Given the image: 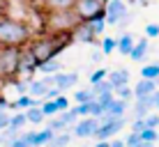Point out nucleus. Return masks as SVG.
I'll return each mask as SVG.
<instances>
[{"instance_id": "33", "label": "nucleus", "mask_w": 159, "mask_h": 147, "mask_svg": "<svg viewBox=\"0 0 159 147\" xmlns=\"http://www.w3.org/2000/svg\"><path fill=\"white\" fill-rule=\"evenodd\" d=\"M118 99H120V101L131 99V88H129V85H122V88H118Z\"/></svg>"}, {"instance_id": "10", "label": "nucleus", "mask_w": 159, "mask_h": 147, "mask_svg": "<svg viewBox=\"0 0 159 147\" xmlns=\"http://www.w3.org/2000/svg\"><path fill=\"white\" fill-rule=\"evenodd\" d=\"M106 80L111 83V88H113V90H118V88H122V85H127V83H129V71H127V69L108 71V74H106Z\"/></svg>"}, {"instance_id": "22", "label": "nucleus", "mask_w": 159, "mask_h": 147, "mask_svg": "<svg viewBox=\"0 0 159 147\" xmlns=\"http://www.w3.org/2000/svg\"><path fill=\"white\" fill-rule=\"evenodd\" d=\"M90 92H92V97H99V94H106V92H113V88H111V83H108V80H102V83H95L90 88Z\"/></svg>"}, {"instance_id": "1", "label": "nucleus", "mask_w": 159, "mask_h": 147, "mask_svg": "<svg viewBox=\"0 0 159 147\" xmlns=\"http://www.w3.org/2000/svg\"><path fill=\"white\" fill-rule=\"evenodd\" d=\"M67 44H69L67 35H53V37H44V39H39V41H32L28 53L32 55V60H35L37 64H42V62L53 60Z\"/></svg>"}, {"instance_id": "13", "label": "nucleus", "mask_w": 159, "mask_h": 147, "mask_svg": "<svg viewBox=\"0 0 159 147\" xmlns=\"http://www.w3.org/2000/svg\"><path fill=\"white\" fill-rule=\"evenodd\" d=\"M46 92H48V88L42 83V80H32V83H28V97H30V99L35 97V99H39V101H42ZM42 103H44V101H42Z\"/></svg>"}, {"instance_id": "11", "label": "nucleus", "mask_w": 159, "mask_h": 147, "mask_svg": "<svg viewBox=\"0 0 159 147\" xmlns=\"http://www.w3.org/2000/svg\"><path fill=\"white\" fill-rule=\"evenodd\" d=\"M155 90H157V85L152 83V80H143V78H141L139 83H136V88H134V92H131V94H134L136 99H141V97H148V94H152Z\"/></svg>"}, {"instance_id": "44", "label": "nucleus", "mask_w": 159, "mask_h": 147, "mask_svg": "<svg viewBox=\"0 0 159 147\" xmlns=\"http://www.w3.org/2000/svg\"><path fill=\"white\" fill-rule=\"evenodd\" d=\"M155 85H159V78H157V80H155Z\"/></svg>"}, {"instance_id": "28", "label": "nucleus", "mask_w": 159, "mask_h": 147, "mask_svg": "<svg viewBox=\"0 0 159 147\" xmlns=\"http://www.w3.org/2000/svg\"><path fill=\"white\" fill-rule=\"evenodd\" d=\"M9 127H12V129H19V131H21V127H25V115H23V113L12 115V117H9Z\"/></svg>"}, {"instance_id": "5", "label": "nucleus", "mask_w": 159, "mask_h": 147, "mask_svg": "<svg viewBox=\"0 0 159 147\" xmlns=\"http://www.w3.org/2000/svg\"><path fill=\"white\" fill-rule=\"evenodd\" d=\"M19 53L16 48H2L0 51V76H9L19 67Z\"/></svg>"}, {"instance_id": "19", "label": "nucleus", "mask_w": 159, "mask_h": 147, "mask_svg": "<svg viewBox=\"0 0 159 147\" xmlns=\"http://www.w3.org/2000/svg\"><path fill=\"white\" fill-rule=\"evenodd\" d=\"M74 2H76V0H48L51 9H56V12H72Z\"/></svg>"}, {"instance_id": "29", "label": "nucleus", "mask_w": 159, "mask_h": 147, "mask_svg": "<svg viewBox=\"0 0 159 147\" xmlns=\"http://www.w3.org/2000/svg\"><path fill=\"white\" fill-rule=\"evenodd\" d=\"M143 124H145V129H159V115H155V113H150L145 119H143Z\"/></svg>"}, {"instance_id": "25", "label": "nucleus", "mask_w": 159, "mask_h": 147, "mask_svg": "<svg viewBox=\"0 0 159 147\" xmlns=\"http://www.w3.org/2000/svg\"><path fill=\"white\" fill-rule=\"evenodd\" d=\"M113 51H116V39L113 37H104L102 39V55H108Z\"/></svg>"}, {"instance_id": "34", "label": "nucleus", "mask_w": 159, "mask_h": 147, "mask_svg": "<svg viewBox=\"0 0 159 147\" xmlns=\"http://www.w3.org/2000/svg\"><path fill=\"white\" fill-rule=\"evenodd\" d=\"M122 143H125V147H136V145L141 143V136L139 133H129L127 140H122Z\"/></svg>"}, {"instance_id": "4", "label": "nucleus", "mask_w": 159, "mask_h": 147, "mask_svg": "<svg viewBox=\"0 0 159 147\" xmlns=\"http://www.w3.org/2000/svg\"><path fill=\"white\" fill-rule=\"evenodd\" d=\"M127 19V5L122 0H108L104 5V21L111 25H120Z\"/></svg>"}, {"instance_id": "20", "label": "nucleus", "mask_w": 159, "mask_h": 147, "mask_svg": "<svg viewBox=\"0 0 159 147\" xmlns=\"http://www.w3.org/2000/svg\"><path fill=\"white\" fill-rule=\"evenodd\" d=\"M150 115V106L143 101V99H136V106H134V119H145Z\"/></svg>"}, {"instance_id": "31", "label": "nucleus", "mask_w": 159, "mask_h": 147, "mask_svg": "<svg viewBox=\"0 0 159 147\" xmlns=\"http://www.w3.org/2000/svg\"><path fill=\"white\" fill-rule=\"evenodd\" d=\"M106 69H97V71L95 74H90V83L92 85H95V83H102V80H106Z\"/></svg>"}, {"instance_id": "6", "label": "nucleus", "mask_w": 159, "mask_h": 147, "mask_svg": "<svg viewBox=\"0 0 159 147\" xmlns=\"http://www.w3.org/2000/svg\"><path fill=\"white\" fill-rule=\"evenodd\" d=\"M97 129H99V119H95V117H83V119H76V122H74L72 136H74V138H90Z\"/></svg>"}, {"instance_id": "32", "label": "nucleus", "mask_w": 159, "mask_h": 147, "mask_svg": "<svg viewBox=\"0 0 159 147\" xmlns=\"http://www.w3.org/2000/svg\"><path fill=\"white\" fill-rule=\"evenodd\" d=\"M97 103H99V106H102V110H104V108H106L108 106V103H111L113 101V92H106V94H99V97H97V99H95Z\"/></svg>"}, {"instance_id": "3", "label": "nucleus", "mask_w": 159, "mask_h": 147, "mask_svg": "<svg viewBox=\"0 0 159 147\" xmlns=\"http://www.w3.org/2000/svg\"><path fill=\"white\" fill-rule=\"evenodd\" d=\"M72 12L76 14V19H79L81 23H90L99 12H104V5L99 0H76Z\"/></svg>"}, {"instance_id": "40", "label": "nucleus", "mask_w": 159, "mask_h": 147, "mask_svg": "<svg viewBox=\"0 0 159 147\" xmlns=\"http://www.w3.org/2000/svg\"><path fill=\"white\" fill-rule=\"evenodd\" d=\"M155 106L159 108V90H155Z\"/></svg>"}, {"instance_id": "18", "label": "nucleus", "mask_w": 159, "mask_h": 147, "mask_svg": "<svg viewBox=\"0 0 159 147\" xmlns=\"http://www.w3.org/2000/svg\"><path fill=\"white\" fill-rule=\"evenodd\" d=\"M37 69H39V74L53 76V74H58V71H60V62H58V60H48V62L37 64Z\"/></svg>"}, {"instance_id": "39", "label": "nucleus", "mask_w": 159, "mask_h": 147, "mask_svg": "<svg viewBox=\"0 0 159 147\" xmlns=\"http://www.w3.org/2000/svg\"><path fill=\"white\" fill-rule=\"evenodd\" d=\"M108 147H125L122 140H113V143H108Z\"/></svg>"}, {"instance_id": "7", "label": "nucleus", "mask_w": 159, "mask_h": 147, "mask_svg": "<svg viewBox=\"0 0 159 147\" xmlns=\"http://www.w3.org/2000/svg\"><path fill=\"white\" fill-rule=\"evenodd\" d=\"M122 127H125V117H120V119H113V122H108V124H99V129H97L92 136H95L97 143H106V140L113 138V136H116Z\"/></svg>"}, {"instance_id": "9", "label": "nucleus", "mask_w": 159, "mask_h": 147, "mask_svg": "<svg viewBox=\"0 0 159 147\" xmlns=\"http://www.w3.org/2000/svg\"><path fill=\"white\" fill-rule=\"evenodd\" d=\"M72 39L76 41H83V44H90V41H95V32H92L90 23H76L72 28Z\"/></svg>"}, {"instance_id": "27", "label": "nucleus", "mask_w": 159, "mask_h": 147, "mask_svg": "<svg viewBox=\"0 0 159 147\" xmlns=\"http://www.w3.org/2000/svg\"><path fill=\"white\" fill-rule=\"evenodd\" d=\"M157 133H159V131H155V129H143V131H141V140H143V143H150V145H155V140H157Z\"/></svg>"}, {"instance_id": "42", "label": "nucleus", "mask_w": 159, "mask_h": 147, "mask_svg": "<svg viewBox=\"0 0 159 147\" xmlns=\"http://www.w3.org/2000/svg\"><path fill=\"white\" fill-rule=\"evenodd\" d=\"M95 147H108V143H97Z\"/></svg>"}, {"instance_id": "38", "label": "nucleus", "mask_w": 159, "mask_h": 147, "mask_svg": "<svg viewBox=\"0 0 159 147\" xmlns=\"http://www.w3.org/2000/svg\"><path fill=\"white\" fill-rule=\"evenodd\" d=\"M90 60H92V62H95V64H99L102 60H104V55H102V51H95V53H92V58H90Z\"/></svg>"}, {"instance_id": "43", "label": "nucleus", "mask_w": 159, "mask_h": 147, "mask_svg": "<svg viewBox=\"0 0 159 147\" xmlns=\"http://www.w3.org/2000/svg\"><path fill=\"white\" fill-rule=\"evenodd\" d=\"M155 143H157V145H159V133H157V140H155Z\"/></svg>"}, {"instance_id": "17", "label": "nucleus", "mask_w": 159, "mask_h": 147, "mask_svg": "<svg viewBox=\"0 0 159 147\" xmlns=\"http://www.w3.org/2000/svg\"><path fill=\"white\" fill-rule=\"evenodd\" d=\"M141 78L143 80H155L159 78V62H152V64H145L143 69H141Z\"/></svg>"}, {"instance_id": "16", "label": "nucleus", "mask_w": 159, "mask_h": 147, "mask_svg": "<svg viewBox=\"0 0 159 147\" xmlns=\"http://www.w3.org/2000/svg\"><path fill=\"white\" fill-rule=\"evenodd\" d=\"M51 136H53V131H51V129H44V131H37V133H32V138H30V147H39V145H46L48 140H51Z\"/></svg>"}, {"instance_id": "2", "label": "nucleus", "mask_w": 159, "mask_h": 147, "mask_svg": "<svg viewBox=\"0 0 159 147\" xmlns=\"http://www.w3.org/2000/svg\"><path fill=\"white\" fill-rule=\"evenodd\" d=\"M28 25L14 19H0V46L2 48H16L19 44L28 41Z\"/></svg>"}, {"instance_id": "14", "label": "nucleus", "mask_w": 159, "mask_h": 147, "mask_svg": "<svg viewBox=\"0 0 159 147\" xmlns=\"http://www.w3.org/2000/svg\"><path fill=\"white\" fill-rule=\"evenodd\" d=\"M145 55H148V41L141 39V41H136V44H134V48H131V53H129V58L136 60V62H141V60H145Z\"/></svg>"}, {"instance_id": "41", "label": "nucleus", "mask_w": 159, "mask_h": 147, "mask_svg": "<svg viewBox=\"0 0 159 147\" xmlns=\"http://www.w3.org/2000/svg\"><path fill=\"white\" fill-rule=\"evenodd\" d=\"M136 147H152V145H150V143H143V140H141V143L136 145Z\"/></svg>"}, {"instance_id": "15", "label": "nucleus", "mask_w": 159, "mask_h": 147, "mask_svg": "<svg viewBox=\"0 0 159 147\" xmlns=\"http://www.w3.org/2000/svg\"><path fill=\"white\" fill-rule=\"evenodd\" d=\"M69 140H72V133H67V131H62V133H53V136H51V140L46 143V147H67V145H69Z\"/></svg>"}, {"instance_id": "37", "label": "nucleus", "mask_w": 159, "mask_h": 147, "mask_svg": "<svg viewBox=\"0 0 159 147\" xmlns=\"http://www.w3.org/2000/svg\"><path fill=\"white\" fill-rule=\"evenodd\" d=\"M145 35H148V37H159V25L148 23V25H145Z\"/></svg>"}, {"instance_id": "26", "label": "nucleus", "mask_w": 159, "mask_h": 147, "mask_svg": "<svg viewBox=\"0 0 159 147\" xmlns=\"http://www.w3.org/2000/svg\"><path fill=\"white\" fill-rule=\"evenodd\" d=\"M39 110H42V115H44V117H53V115H58L56 103H53V101H44L42 106H39Z\"/></svg>"}, {"instance_id": "21", "label": "nucleus", "mask_w": 159, "mask_h": 147, "mask_svg": "<svg viewBox=\"0 0 159 147\" xmlns=\"http://www.w3.org/2000/svg\"><path fill=\"white\" fill-rule=\"evenodd\" d=\"M23 115H25V122H30V124H42V122H44V115H42V110H39L37 106L28 108Z\"/></svg>"}, {"instance_id": "24", "label": "nucleus", "mask_w": 159, "mask_h": 147, "mask_svg": "<svg viewBox=\"0 0 159 147\" xmlns=\"http://www.w3.org/2000/svg\"><path fill=\"white\" fill-rule=\"evenodd\" d=\"M95 97H92V92L90 90H79V92H74V101H76V106H81V103H88V101H92Z\"/></svg>"}, {"instance_id": "8", "label": "nucleus", "mask_w": 159, "mask_h": 147, "mask_svg": "<svg viewBox=\"0 0 159 147\" xmlns=\"http://www.w3.org/2000/svg\"><path fill=\"white\" fill-rule=\"evenodd\" d=\"M79 23V19H76V14L74 12H56L51 16V25L56 28L58 32H62V30H72L74 25Z\"/></svg>"}, {"instance_id": "36", "label": "nucleus", "mask_w": 159, "mask_h": 147, "mask_svg": "<svg viewBox=\"0 0 159 147\" xmlns=\"http://www.w3.org/2000/svg\"><path fill=\"white\" fill-rule=\"evenodd\" d=\"M145 129V124H143V119H134L131 122V133H139L141 136V131Z\"/></svg>"}, {"instance_id": "23", "label": "nucleus", "mask_w": 159, "mask_h": 147, "mask_svg": "<svg viewBox=\"0 0 159 147\" xmlns=\"http://www.w3.org/2000/svg\"><path fill=\"white\" fill-rule=\"evenodd\" d=\"M58 119L62 122V127L67 129L69 124H74L76 119H79V115H76V110H65V113H58Z\"/></svg>"}, {"instance_id": "35", "label": "nucleus", "mask_w": 159, "mask_h": 147, "mask_svg": "<svg viewBox=\"0 0 159 147\" xmlns=\"http://www.w3.org/2000/svg\"><path fill=\"white\" fill-rule=\"evenodd\" d=\"M9 117H12V115H9V113H5V110H0V133H2V131H5V129H7V127H9Z\"/></svg>"}, {"instance_id": "12", "label": "nucleus", "mask_w": 159, "mask_h": 147, "mask_svg": "<svg viewBox=\"0 0 159 147\" xmlns=\"http://www.w3.org/2000/svg\"><path fill=\"white\" fill-rule=\"evenodd\" d=\"M134 37L131 35H127V32H125V35H120V39H116V48L120 53H122V55H129L131 53V48H134Z\"/></svg>"}, {"instance_id": "30", "label": "nucleus", "mask_w": 159, "mask_h": 147, "mask_svg": "<svg viewBox=\"0 0 159 147\" xmlns=\"http://www.w3.org/2000/svg\"><path fill=\"white\" fill-rule=\"evenodd\" d=\"M53 103H56V110H58V113L69 110V101H67V97H62V94H60V97H58V99L53 101Z\"/></svg>"}]
</instances>
